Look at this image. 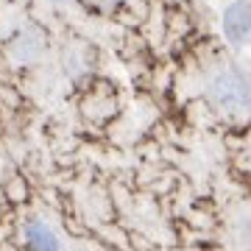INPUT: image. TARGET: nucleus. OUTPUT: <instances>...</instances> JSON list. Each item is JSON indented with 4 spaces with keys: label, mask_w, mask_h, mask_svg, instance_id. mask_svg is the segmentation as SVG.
<instances>
[{
    "label": "nucleus",
    "mask_w": 251,
    "mask_h": 251,
    "mask_svg": "<svg viewBox=\"0 0 251 251\" xmlns=\"http://www.w3.org/2000/svg\"><path fill=\"white\" fill-rule=\"evenodd\" d=\"M42 50H45V36L39 34V31H34V28L17 34V39L9 45V56L20 64H28V62H34V59H39Z\"/></svg>",
    "instance_id": "obj_4"
},
{
    "label": "nucleus",
    "mask_w": 251,
    "mask_h": 251,
    "mask_svg": "<svg viewBox=\"0 0 251 251\" xmlns=\"http://www.w3.org/2000/svg\"><path fill=\"white\" fill-rule=\"evenodd\" d=\"M23 243L28 251H59L62 243L56 237V232L42 221V218H31L23 226Z\"/></svg>",
    "instance_id": "obj_3"
},
{
    "label": "nucleus",
    "mask_w": 251,
    "mask_h": 251,
    "mask_svg": "<svg viewBox=\"0 0 251 251\" xmlns=\"http://www.w3.org/2000/svg\"><path fill=\"white\" fill-rule=\"evenodd\" d=\"M221 31H224L229 45H249L251 42V0H234L232 6H226L221 17Z\"/></svg>",
    "instance_id": "obj_2"
},
{
    "label": "nucleus",
    "mask_w": 251,
    "mask_h": 251,
    "mask_svg": "<svg viewBox=\"0 0 251 251\" xmlns=\"http://www.w3.org/2000/svg\"><path fill=\"white\" fill-rule=\"evenodd\" d=\"M209 100L226 115H251V75L240 67H224L209 78Z\"/></svg>",
    "instance_id": "obj_1"
}]
</instances>
